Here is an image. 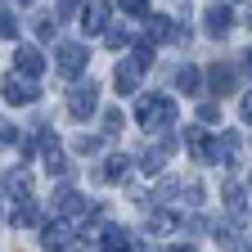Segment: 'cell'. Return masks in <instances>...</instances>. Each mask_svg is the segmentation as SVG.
<instances>
[{"label": "cell", "mask_w": 252, "mask_h": 252, "mask_svg": "<svg viewBox=\"0 0 252 252\" xmlns=\"http://www.w3.org/2000/svg\"><path fill=\"white\" fill-rule=\"evenodd\" d=\"M135 117L149 131H167V126H176V99H167V94H144L135 104Z\"/></svg>", "instance_id": "6da1fadb"}, {"label": "cell", "mask_w": 252, "mask_h": 252, "mask_svg": "<svg viewBox=\"0 0 252 252\" xmlns=\"http://www.w3.org/2000/svg\"><path fill=\"white\" fill-rule=\"evenodd\" d=\"M86 63H90V50H86V45H77V41H63V45H59V54H54V68H59L63 77H77Z\"/></svg>", "instance_id": "7a4b0ae2"}, {"label": "cell", "mask_w": 252, "mask_h": 252, "mask_svg": "<svg viewBox=\"0 0 252 252\" xmlns=\"http://www.w3.org/2000/svg\"><path fill=\"white\" fill-rule=\"evenodd\" d=\"M94 108H99V86L94 81H81V86L68 90V113L72 117H90Z\"/></svg>", "instance_id": "3957f363"}, {"label": "cell", "mask_w": 252, "mask_h": 252, "mask_svg": "<svg viewBox=\"0 0 252 252\" xmlns=\"http://www.w3.org/2000/svg\"><path fill=\"white\" fill-rule=\"evenodd\" d=\"M171 149H176V140H171V135L162 131V140L144 149V158H140V171H144V176H158V171L167 167V153H171Z\"/></svg>", "instance_id": "277c9868"}, {"label": "cell", "mask_w": 252, "mask_h": 252, "mask_svg": "<svg viewBox=\"0 0 252 252\" xmlns=\"http://www.w3.org/2000/svg\"><path fill=\"white\" fill-rule=\"evenodd\" d=\"M140 77H144V68L135 59H122L117 68H113V86H117V94H135L140 90Z\"/></svg>", "instance_id": "5b68a950"}, {"label": "cell", "mask_w": 252, "mask_h": 252, "mask_svg": "<svg viewBox=\"0 0 252 252\" xmlns=\"http://www.w3.org/2000/svg\"><path fill=\"white\" fill-rule=\"evenodd\" d=\"M5 104H9V108L36 104V86H32L27 77H5Z\"/></svg>", "instance_id": "8992f818"}, {"label": "cell", "mask_w": 252, "mask_h": 252, "mask_svg": "<svg viewBox=\"0 0 252 252\" xmlns=\"http://www.w3.org/2000/svg\"><path fill=\"white\" fill-rule=\"evenodd\" d=\"M41 243H45L50 252H68V243H72V225H68V220H50V225H41Z\"/></svg>", "instance_id": "52a82bcc"}, {"label": "cell", "mask_w": 252, "mask_h": 252, "mask_svg": "<svg viewBox=\"0 0 252 252\" xmlns=\"http://www.w3.org/2000/svg\"><path fill=\"white\" fill-rule=\"evenodd\" d=\"M14 63H18V77H41L45 72V54L32 50V45H18L14 50Z\"/></svg>", "instance_id": "ba28073f"}, {"label": "cell", "mask_w": 252, "mask_h": 252, "mask_svg": "<svg viewBox=\"0 0 252 252\" xmlns=\"http://www.w3.org/2000/svg\"><path fill=\"white\" fill-rule=\"evenodd\" d=\"M203 27H207V36H216V41H220V36H230V27H234V14H230V5H212Z\"/></svg>", "instance_id": "9c48e42d"}, {"label": "cell", "mask_w": 252, "mask_h": 252, "mask_svg": "<svg viewBox=\"0 0 252 252\" xmlns=\"http://www.w3.org/2000/svg\"><path fill=\"white\" fill-rule=\"evenodd\" d=\"M207 86H212V94H230L234 90V68H225V63H212V68H207Z\"/></svg>", "instance_id": "30bf717a"}, {"label": "cell", "mask_w": 252, "mask_h": 252, "mask_svg": "<svg viewBox=\"0 0 252 252\" xmlns=\"http://www.w3.org/2000/svg\"><path fill=\"white\" fill-rule=\"evenodd\" d=\"M5 198H9V203H27V198H32L27 171H9V176H5Z\"/></svg>", "instance_id": "8fae6325"}, {"label": "cell", "mask_w": 252, "mask_h": 252, "mask_svg": "<svg viewBox=\"0 0 252 252\" xmlns=\"http://www.w3.org/2000/svg\"><path fill=\"white\" fill-rule=\"evenodd\" d=\"M54 207H59L63 216H77V212H86V198L77 194V189H68V185H63L59 194H54Z\"/></svg>", "instance_id": "7c38bea8"}, {"label": "cell", "mask_w": 252, "mask_h": 252, "mask_svg": "<svg viewBox=\"0 0 252 252\" xmlns=\"http://www.w3.org/2000/svg\"><path fill=\"white\" fill-rule=\"evenodd\" d=\"M185 149H189L194 162H212V140H207L203 131H189V135H185Z\"/></svg>", "instance_id": "4fadbf2b"}, {"label": "cell", "mask_w": 252, "mask_h": 252, "mask_svg": "<svg viewBox=\"0 0 252 252\" xmlns=\"http://www.w3.org/2000/svg\"><path fill=\"white\" fill-rule=\"evenodd\" d=\"M9 220H14V225H23V230H32V225L41 220V216H36V203H32V198H27V203H14Z\"/></svg>", "instance_id": "5bb4252c"}, {"label": "cell", "mask_w": 252, "mask_h": 252, "mask_svg": "<svg viewBox=\"0 0 252 252\" xmlns=\"http://www.w3.org/2000/svg\"><path fill=\"white\" fill-rule=\"evenodd\" d=\"M86 32H108V5L104 0H94L86 9Z\"/></svg>", "instance_id": "9a60e30c"}, {"label": "cell", "mask_w": 252, "mask_h": 252, "mask_svg": "<svg viewBox=\"0 0 252 252\" xmlns=\"http://www.w3.org/2000/svg\"><path fill=\"white\" fill-rule=\"evenodd\" d=\"M131 248V234H126L122 225H108L104 230V252H126Z\"/></svg>", "instance_id": "2e32d148"}, {"label": "cell", "mask_w": 252, "mask_h": 252, "mask_svg": "<svg viewBox=\"0 0 252 252\" xmlns=\"http://www.w3.org/2000/svg\"><path fill=\"white\" fill-rule=\"evenodd\" d=\"M176 86H180L185 94H198V86H203V72H198V68H189V63H185V68L176 72Z\"/></svg>", "instance_id": "e0dca14e"}, {"label": "cell", "mask_w": 252, "mask_h": 252, "mask_svg": "<svg viewBox=\"0 0 252 252\" xmlns=\"http://www.w3.org/2000/svg\"><path fill=\"white\" fill-rule=\"evenodd\" d=\"M171 32H176V27H171L162 14H149V41H171Z\"/></svg>", "instance_id": "ac0fdd59"}, {"label": "cell", "mask_w": 252, "mask_h": 252, "mask_svg": "<svg viewBox=\"0 0 252 252\" xmlns=\"http://www.w3.org/2000/svg\"><path fill=\"white\" fill-rule=\"evenodd\" d=\"M126 176V158L117 153V158H108V167H99L94 171V180H122Z\"/></svg>", "instance_id": "d6986e66"}, {"label": "cell", "mask_w": 252, "mask_h": 252, "mask_svg": "<svg viewBox=\"0 0 252 252\" xmlns=\"http://www.w3.org/2000/svg\"><path fill=\"white\" fill-rule=\"evenodd\" d=\"M126 126V117H122V108H104V135H117Z\"/></svg>", "instance_id": "ffe728a7"}, {"label": "cell", "mask_w": 252, "mask_h": 252, "mask_svg": "<svg viewBox=\"0 0 252 252\" xmlns=\"http://www.w3.org/2000/svg\"><path fill=\"white\" fill-rule=\"evenodd\" d=\"M122 14H135V18H149V0H117Z\"/></svg>", "instance_id": "44dd1931"}, {"label": "cell", "mask_w": 252, "mask_h": 252, "mask_svg": "<svg viewBox=\"0 0 252 252\" xmlns=\"http://www.w3.org/2000/svg\"><path fill=\"white\" fill-rule=\"evenodd\" d=\"M45 171H50V176H63V171H68V158H63L59 149H54V153H45Z\"/></svg>", "instance_id": "7402d4cb"}, {"label": "cell", "mask_w": 252, "mask_h": 252, "mask_svg": "<svg viewBox=\"0 0 252 252\" xmlns=\"http://www.w3.org/2000/svg\"><path fill=\"white\" fill-rule=\"evenodd\" d=\"M104 41H108L113 50H122V45H126V41H131V36H126V32H122V27H108V32H104Z\"/></svg>", "instance_id": "603a6c76"}, {"label": "cell", "mask_w": 252, "mask_h": 252, "mask_svg": "<svg viewBox=\"0 0 252 252\" xmlns=\"http://www.w3.org/2000/svg\"><path fill=\"white\" fill-rule=\"evenodd\" d=\"M99 144H104L99 135H86V140H77V153H99Z\"/></svg>", "instance_id": "cb8c5ba5"}, {"label": "cell", "mask_w": 252, "mask_h": 252, "mask_svg": "<svg viewBox=\"0 0 252 252\" xmlns=\"http://www.w3.org/2000/svg\"><path fill=\"white\" fill-rule=\"evenodd\" d=\"M135 63H140V68H149V63H153V45H149V41L135 45Z\"/></svg>", "instance_id": "d4e9b609"}, {"label": "cell", "mask_w": 252, "mask_h": 252, "mask_svg": "<svg viewBox=\"0 0 252 252\" xmlns=\"http://www.w3.org/2000/svg\"><path fill=\"white\" fill-rule=\"evenodd\" d=\"M81 9V0H59V18H72Z\"/></svg>", "instance_id": "484cf974"}, {"label": "cell", "mask_w": 252, "mask_h": 252, "mask_svg": "<svg viewBox=\"0 0 252 252\" xmlns=\"http://www.w3.org/2000/svg\"><path fill=\"white\" fill-rule=\"evenodd\" d=\"M36 32H41V41H50V36H54V23H50V18H41V23H36Z\"/></svg>", "instance_id": "4316f807"}, {"label": "cell", "mask_w": 252, "mask_h": 252, "mask_svg": "<svg viewBox=\"0 0 252 252\" xmlns=\"http://www.w3.org/2000/svg\"><path fill=\"white\" fill-rule=\"evenodd\" d=\"M198 117L203 122H216V104H198Z\"/></svg>", "instance_id": "83f0119b"}, {"label": "cell", "mask_w": 252, "mask_h": 252, "mask_svg": "<svg viewBox=\"0 0 252 252\" xmlns=\"http://www.w3.org/2000/svg\"><path fill=\"white\" fill-rule=\"evenodd\" d=\"M239 113H243V122H252V94H243V104H239Z\"/></svg>", "instance_id": "f1b7e54d"}, {"label": "cell", "mask_w": 252, "mask_h": 252, "mask_svg": "<svg viewBox=\"0 0 252 252\" xmlns=\"http://www.w3.org/2000/svg\"><path fill=\"white\" fill-rule=\"evenodd\" d=\"M243 72L252 77V50H243Z\"/></svg>", "instance_id": "f546056e"}, {"label": "cell", "mask_w": 252, "mask_h": 252, "mask_svg": "<svg viewBox=\"0 0 252 252\" xmlns=\"http://www.w3.org/2000/svg\"><path fill=\"white\" fill-rule=\"evenodd\" d=\"M171 252H194V243H180V248H171Z\"/></svg>", "instance_id": "4dcf8cb0"}, {"label": "cell", "mask_w": 252, "mask_h": 252, "mask_svg": "<svg viewBox=\"0 0 252 252\" xmlns=\"http://www.w3.org/2000/svg\"><path fill=\"white\" fill-rule=\"evenodd\" d=\"M18 5H32V0H18Z\"/></svg>", "instance_id": "1f68e13d"}, {"label": "cell", "mask_w": 252, "mask_h": 252, "mask_svg": "<svg viewBox=\"0 0 252 252\" xmlns=\"http://www.w3.org/2000/svg\"><path fill=\"white\" fill-rule=\"evenodd\" d=\"M248 27H252V18H248Z\"/></svg>", "instance_id": "d6a6232c"}, {"label": "cell", "mask_w": 252, "mask_h": 252, "mask_svg": "<svg viewBox=\"0 0 252 252\" xmlns=\"http://www.w3.org/2000/svg\"><path fill=\"white\" fill-rule=\"evenodd\" d=\"M243 252H252V248H243Z\"/></svg>", "instance_id": "836d02e7"}]
</instances>
